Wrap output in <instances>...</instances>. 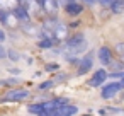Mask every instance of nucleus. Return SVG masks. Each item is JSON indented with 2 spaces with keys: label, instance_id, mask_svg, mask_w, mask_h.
<instances>
[{
  "label": "nucleus",
  "instance_id": "17",
  "mask_svg": "<svg viewBox=\"0 0 124 116\" xmlns=\"http://www.w3.org/2000/svg\"><path fill=\"white\" fill-rule=\"evenodd\" d=\"M9 55H10V58H12V60H19V55H17V53H14V51H9Z\"/></svg>",
  "mask_w": 124,
  "mask_h": 116
},
{
  "label": "nucleus",
  "instance_id": "4",
  "mask_svg": "<svg viewBox=\"0 0 124 116\" xmlns=\"http://www.w3.org/2000/svg\"><path fill=\"white\" fill-rule=\"evenodd\" d=\"M105 79H107V72L105 70H97L92 75V79L88 80V85L90 87H99V85H102L105 82Z\"/></svg>",
  "mask_w": 124,
  "mask_h": 116
},
{
  "label": "nucleus",
  "instance_id": "1",
  "mask_svg": "<svg viewBox=\"0 0 124 116\" xmlns=\"http://www.w3.org/2000/svg\"><path fill=\"white\" fill-rule=\"evenodd\" d=\"M65 50L70 55H80V53H83V50H87V39H85V36L83 34L71 36L65 43Z\"/></svg>",
  "mask_w": 124,
  "mask_h": 116
},
{
  "label": "nucleus",
  "instance_id": "15",
  "mask_svg": "<svg viewBox=\"0 0 124 116\" xmlns=\"http://www.w3.org/2000/svg\"><path fill=\"white\" fill-rule=\"evenodd\" d=\"M53 85H54V82H53V80H48V82H43V84L39 85V89H41V90H46V89H49V87H53Z\"/></svg>",
  "mask_w": 124,
  "mask_h": 116
},
{
  "label": "nucleus",
  "instance_id": "6",
  "mask_svg": "<svg viewBox=\"0 0 124 116\" xmlns=\"http://www.w3.org/2000/svg\"><path fill=\"white\" fill-rule=\"evenodd\" d=\"M41 5L48 16H53V14H56V9H58V0H43Z\"/></svg>",
  "mask_w": 124,
  "mask_h": 116
},
{
  "label": "nucleus",
  "instance_id": "11",
  "mask_svg": "<svg viewBox=\"0 0 124 116\" xmlns=\"http://www.w3.org/2000/svg\"><path fill=\"white\" fill-rule=\"evenodd\" d=\"M110 10L114 14H122V10H124V0H112Z\"/></svg>",
  "mask_w": 124,
  "mask_h": 116
},
{
  "label": "nucleus",
  "instance_id": "18",
  "mask_svg": "<svg viewBox=\"0 0 124 116\" xmlns=\"http://www.w3.org/2000/svg\"><path fill=\"white\" fill-rule=\"evenodd\" d=\"M99 2H100L102 5H110V4H112V0H99Z\"/></svg>",
  "mask_w": 124,
  "mask_h": 116
},
{
  "label": "nucleus",
  "instance_id": "19",
  "mask_svg": "<svg viewBox=\"0 0 124 116\" xmlns=\"http://www.w3.org/2000/svg\"><path fill=\"white\" fill-rule=\"evenodd\" d=\"M4 39H5V33H4L2 29H0V43H2Z\"/></svg>",
  "mask_w": 124,
  "mask_h": 116
},
{
  "label": "nucleus",
  "instance_id": "14",
  "mask_svg": "<svg viewBox=\"0 0 124 116\" xmlns=\"http://www.w3.org/2000/svg\"><path fill=\"white\" fill-rule=\"evenodd\" d=\"M41 109H43V107H41V102H39V104H31V106L27 107V111H29V113H32V114H38Z\"/></svg>",
  "mask_w": 124,
  "mask_h": 116
},
{
  "label": "nucleus",
  "instance_id": "8",
  "mask_svg": "<svg viewBox=\"0 0 124 116\" xmlns=\"http://www.w3.org/2000/svg\"><path fill=\"white\" fill-rule=\"evenodd\" d=\"M56 109H58L60 116H73V114H77V111H78L77 106H70L68 102H66V104H61V106L56 107Z\"/></svg>",
  "mask_w": 124,
  "mask_h": 116
},
{
  "label": "nucleus",
  "instance_id": "16",
  "mask_svg": "<svg viewBox=\"0 0 124 116\" xmlns=\"http://www.w3.org/2000/svg\"><path fill=\"white\" fill-rule=\"evenodd\" d=\"M60 67H58V63H48L46 65V70L48 72H54V70H58Z\"/></svg>",
  "mask_w": 124,
  "mask_h": 116
},
{
  "label": "nucleus",
  "instance_id": "2",
  "mask_svg": "<svg viewBox=\"0 0 124 116\" xmlns=\"http://www.w3.org/2000/svg\"><path fill=\"white\" fill-rule=\"evenodd\" d=\"M122 85H124V82H122V80L107 84V85L102 89V97H104V99H112V97H114V96L122 89Z\"/></svg>",
  "mask_w": 124,
  "mask_h": 116
},
{
  "label": "nucleus",
  "instance_id": "3",
  "mask_svg": "<svg viewBox=\"0 0 124 116\" xmlns=\"http://www.w3.org/2000/svg\"><path fill=\"white\" fill-rule=\"evenodd\" d=\"M26 97H29V92L27 90H21V89H14V90H10V92H7L0 101H22V99H26Z\"/></svg>",
  "mask_w": 124,
  "mask_h": 116
},
{
  "label": "nucleus",
  "instance_id": "9",
  "mask_svg": "<svg viewBox=\"0 0 124 116\" xmlns=\"http://www.w3.org/2000/svg\"><path fill=\"white\" fill-rule=\"evenodd\" d=\"M82 10H83V7H82L80 4L73 2V0H71V2H68V4H66V12H68L70 16H78V14H80Z\"/></svg>",
  "mask_w": 124,
  "mask_h": 116
},
{
  "label": "nucleus",
  "instance_id": "13",
  "mask_svg": "<svg viewBox=\"0 0 124 116\" xmlns=\"http://www.w3.org/2000/svg\"><path fill=\"white\" fill-rule=\"evenodd\" d=\"M38 116H60L58 109H43L38 113Z\"/></svg>",
  "mask_w": 124,
  "mask_h": 116
},
{
  "label": "nucleus",
  "instance_id": "5",
  "mask_svg": "<svg viewBox=\"0 0 124 116\" xmlns=\"http://www.w3.org/2000/svg\"><path fill=\"white\" fill-rule=\"evenodd\" d=\"M92 65H93V56H92V55L83 56V60H82V62H80V65H78V75L87 73V72L92 68Z\"/></svg>",
  "mask_w": 124,
  "mask_h": 116
},
{
  "label": "nucleus",
  "instance_id": "10",
  "mask_svg": "<svg viewBox=\"0 0 124 116\" xmlns=\"http://www.w3.org/2000/svg\"><path fill=\"white\" fill-rule=\"evenodd\" d=\"M14 16H16L19 21H29V12H27L26 7H22V5H19V7L14 9Z\"/></svg>",
  "mask_w": 124,
  "mask_h": 116
},
{
  "label": "nucleus",
  "instance_id": "7",
  "mask_svg": "<svg viewBox=\"0 0 124 116\" xmlns=\"http://www.w3.org/2000/svg\"><path fill=\"white\" fill-rule=\"evenodd\" d=\"M99 60L104 63V65H109L112 62V51L107 48V46H102L99 50Z\"/></svg>",
  "mask_w": 124,
  "mask_h": 116
},
{
  "label": "nucleus",
  "instance_id": "12",
  "mask_svg": "<svg viewBox=\"0 0 124 116\" xmlns=\"http://www.w3.org/2000/svg\"><path fill=\"white\" fill-rule=\"evenodd\" d=\"M53 45H54V39L46 38V36H43V38H41V41H39V46H41V48H51Z\"/></svg>",
  "mask_w": 124,
  "mask_h": 116
}]
</instances>
